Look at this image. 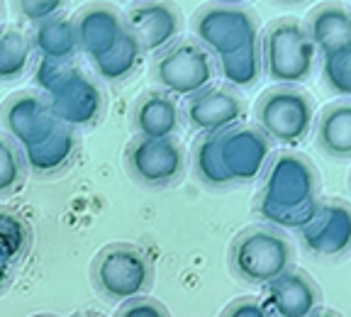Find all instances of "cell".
I'll return each instance as SVG.
<instances>
[{
    "mask_svg": "<svg viewBox=\"0 0 351 317\" xmlns=\"http://www.w3.org/2000/svg\"><path fill=\"white\" fill-rule=\"evenodd\" d=\"M319 205V176L315 164L298 152H278L263 171L256 210L271 227L300 232Z\"/></svg>",
    "mask_w": 351,
    "mask_h": 317,
    "instance_id": "cell-1",
    "label": "cell"
},
{
    "mask_svg": "<svg viewBox=\"0 0 351 317\" xmlns=\"http://www.w3.org/2000/svg\"><path fill=\"white\" fill-rule=\"evenodd\" d=\"M34 83L47 93L54 115L61 125L86 127L93 125L103 113V91L90 76L71 69L69 61L39 59Z\"/></svg>",
    "mask_w": 351,
    "mask_h": 317,
    "instance_id": "cell-2",
    "label": "cell"
},
{
    "mask_svg": "<svg viewBox=\"0 0 351 317\" xmlns=\"http://www.w3.org/2000/svg\"><path fill=\"white\" fill-rule=\"evenodd\" d=\"M295 263V249L278 227H247L230 249V268L249 285H269Z\"/></svg>",
    "mask_w": 351,
    "mask_h": 317,
    "instance_id": "cell-3",
    "label": "cell"
},
{
    "mask_svg": "<svg viewBox=\"0 0 351 317\" xmlns=\"http://www.w3.org/2000/svg\"><path fill=\"white\" fill-rule=\"evenodd\" d=\"M263 71L278 86H298L313 76L317 47L298 20L274 22L261 42Z\"/></svg>",
    "mask_w": 351,
    "mask_h": 317,
    "instance_id": "cell-4",
    "label": "cell"
},
{
    "mask_svg": "<svg viewBox=\"0 0 351 317\" xmlns=\"http://www.w3.org/2000/svg\"><path fill=\"white\" fill-rule=\"evenodd\" d=\"M90 279L105 301L122 305L152 288L154 271L144 252L134 244H108L93 259Z\"/></svg>",
    "mask_w": 351,
    "mask_h": 317,
    "instance_id": "cell-5",
    "label": "cell"
},
{
    "mask_svg": "<svg viewBox=\"0 0 351 317\" xmlns=\"http://www.w3.org/2000/svg\"><path fill=\"white\" fill-rule=\"evenodd\" d=\"M258 130L283 147H298L313 130L315 103L295 86H276L258 98L254 108Z\"/></svg>",
    "mask_w": 351,
    "mask_h": 317,
    "instance_id": "cell-6",
    "label": "cell"
},
{
    "mask_svg": "<svg viewBox=\"0 0 351 317\" xmlns=\"http://www.w3.org/2000/svg\"><path fill=\"white\" fill-rule=\"evenodd\" d=\"M154 78L166 93L176 98H191L215 78L213 54L200 42H173L154 61Z\"/></svg>",
    "mask_w": 351,
    "mask_h": 317,
    "instance_id": "cell-7",
    "label": "cell"
},
{
    "mask_svg": "<svg viewBox=\"0 0 351 317\" xmlns=\"http://www.w3.org/2000/svg\"><path fill=\"white\" fill-rule=\"evenodd\" d=\"M193 32L215 56H225L258 39L256 15L230 3H213L195 12Z\"/></svg>",
    "mask_w": 351,
    "mask_h": 317,
    "instance_id": "cell-8",
    "label": "cell"
},
{
    "mask_svg": "<svg viewBox=\"0 0 351 317\" xmlns=\"http://www.w3.org/2000/svg\"><path fill=\"white\" fill-rule=\"evenodd\" d=\"M125 164L137 183L164 188L178 183L186 174V149L176 137H134L125 149Z\"/></svg>",
    "mask_w": 351,
    "mask_h": 317,
    "instance_id": "cell-9",
    "label": "cell"
},
{
    "mask_svg": "<svg viewBox=\"0 0 351 317\" xmlns=\"http://www.w3.org/2000/svg\"><path fill=\"white\" fill-rule=\"evenodd\" d=\"M219 158L232 183H254L263 176L274 156V144L258 127L237 125L217 134Z\"/></svg>",
    "mask_w": 351,
    "mask_h": 317,
    "instance_id": "cell-10",
    "label": "cell"
},
{
    "mask_svg": "<svg viewBox=\"0 0 351 317\" xmlns=\"http://www.w3.org/2000/svg\"><path fill=\"white\" fill-rule=\"evenodd\" d=\"M298 235L313 257H346L351 254V205L344 200H319L315 218Z\"/></svg>",
    "mask_w": 351,
    "mask_h": 317,
    "instance_id": "cell-11",
    "label": "cell"
},
{
    "mask_svg": "<svg viewBox=\"0 0 351 317\" xmlns=\"http://www.w3.org/2000/svg\"><path fill=\"white\" fill-rule=\"evenodd\" d=\"M0 120H3L8 137L22 149L44 142L61 127L59 117L51 110V103L39 93L12 95L0 110Z\"/></svg>",
    "mask_w": 351,
    "mask_h": 317,
    "instance_id": "cell-12",
    "label": "cell"
},
{
    "mask_svg": "<svg viewBox=\"0 0 351 317\" xmlns=\"http://www.w3.org/2000/svg\"><path fill=\"white\" fill-rule=\"evenodd\" d=\"M183 117L197 134H219L247 117V105L232 88L208 86L186 100Z\"/></svg>",
    "mask_w": 351,
    "mask_h": 317,
    "instance_id": "cell-13",
    "label": "cell"
},
{
    "mask_svg": "<svg viewBox=\"0 0 351 317\" xmlns=\"http://www.w3.org/2000/svg\"><path fill=\"white\" fill-rule=\"evenodd\" d=\"M125 25L142 44L144 54H152V51H164L176 42V37L181 34L183 20L181 12L166 0H142L127 12Z\"/></svg>",
    "mask_w": 351,
    "mask_h": 317,
    "instance_id": "cell-14",
    "label": "cell"
},
{
    "mask_svg": "<svg viewBox=\"0 0 351 317\" xmlns=\"http://www.w3.org/2000/svg\"><path fill=\"white\" fill-rule=\"evenodd\" d=\"M266 288V305L276 317H310L322 307V290L305 271L291 268Z\"/></svg>",
    "mask_w": 351,
    "mask_h": 317,
    "instance_id": "cell-15",
    "label": "cell"
},
{
    "mask_svg": "<svg viewBox=\"0 0 351 317\" xmlns=\"http://www.w3.org/2000/svg\"><path fill=\"white\" fill-rule=\"evenodd\" d=\"M73 22H76L78 49L90 61L108 54L127 30L125 20L117 15L115 8L103 5V3L83 8Z\"/></svg>",
    "mask_w": 351,
    "mask_h": 317,
    "instance_id": "cell-16",
    "label": "cell"
},
{
    "mask_svg": "<svg viewBox=\"0 0 351 317\" xmlns=\"http://www.w3.org/2000/svg\"><path fill=\"white\" fill-rule=\"evenodd\" d=\"M132 130L137 132V137L149 139L176 137V132L181 130V108L173 95L166 91H147L134 103Z\"/></svg>",
    "mask_w": 351,
    "mask_h": 317,
    "instance_id": "cell-17",
    "label": "cell"
},
{
    "mask_svg": "<svg viewBox=\"0 0 351 317\" xmlns=\"http://www.w3.org/2000/svg\"><path fill=\"white\" fill-rule=\"evenodd\" d=\"M76 149L78 139L73 134V127L61 125L51 137L34 144V147L22 149V154H25V164L34 176H54L71 164Z\"/></svg>",
    "mask_w": 351,
    "mask_h": 317,
    "instance_id": "cell-18",
    "label": "cell"
},
{
    "mask_svg": "<svg viewBox=\"0 0 351 317\" xmlns=\"http://www.w3.org/2000/svg\"><path fill=\"white\" fill-rule=\"evenodd\" d=\"M305 30L317 47V54H329L351 44V12L337 3L319 5L310 12Z\"/></svg>",
    "mask_w": 351,
    "mask_h": 317,
    "instance_id": "cell-19",
    "label": "cell"
},
{
    "mask_svg": "<svg viewBox=\"0 0 351 317\" xmlns=\"http://www.w3.org/2000/svg\"><path fill=\"white\" fill-rule=\"evenodd\" d=\"M315 137L324 154L335 158H351V100L332 103L319 113Z\"/></svg>",
    "mask_w": 351,
    "mask_h": 317,
    "instance_id": "cell-20",
    "label": "cell"
},
{
    "mask_svg": "<svg viewBox=\"0 0 351 317\" xmlns=\"http://www.w3.org/2000/svg\"><path fill=\"white\" fill-rule=\"evenodd\" d=\"M32 47L47 61H71L78 51L76 22L59 15L39 22L32 32Z\"/></svg>",
    "mask_w": 351,
    "mask_h": 317,
    "instance_id": "cell-21",
    "label": "cell"
},
{
    "mask_svg": "<svg viewBox=\"0 0 351 317\" xmlns=\"http://www.w3.org/2000/svg\"><path fill=\"white\" fill-rule=\"evenodd\" d=\"M142 56H144L142 44L137 42V37L130 30H125L122 37L115 42V47L108 54H103L100 59L93 61V69L103 81L117 83L130 78L132 73L137 71V66L142 64Z\"/></svg>",
    "mask_w": 351,
    "mask_h": 317,
    "instance_id": "cell-22",
    "label": "cell"
},
{
    "mask_svg": "<svg viewBox=\"0 0 351 317\" xmlns=\"http://www.w3.org/2000/svg\"><path fill=\"white\" fill-rule=\"evenodd\" d=\"M217 71L232 88H252L261 78L263 71V54L261 42H252L232 54L217 56Z\"/></svg>",
    "mask_w": 351,
    "mask_h": 317,
    "instance_id": "cell-23",
    "label": "cell"
},
{
    "mask_svg": "<svg viewBox=\"0 0 351 317\" xmlns=\"http://www.w3.org/2000/svg\"><path fill=\"white\" fill-rule=\"evenodd\" d=\"M193 169L195 176L210 188H227L234 186L227 174L222 158H219L217 134H200L193 147Z\"/></svg>",
    "mask_w": 351,
    "mask_h": 317,
    "instance_id": "cell-24",
    "label": "cell"
},
{
    "mask_svg": "<svg viewBox=\"0 0 351 317\" xmlns=\"http://www.w3.org/2000/svg\"><path fill=\"white\" fill-rule=\"evenodd\" d=\"M32 49V39L20 30L0 32V81H15L27 71Z\"/></svg>",
    "mask_w": 351,
    "mask_h": 317,
    "instance_id": "cell-25",
    "label": "cell"
},
{
    "mask_svg": "<svg viewBox=\"0 0 351 317\" xmlns=\"http://www.w3.org/2000/svg\"><path fill=\"white\" fill-rule=\"evenodd\" d=\"M322 78L335 95L351 98V44L322 54Z\"/></svg>",
    "mask_w": 351,
    "mask_h": 317,
    "instance_id": "cell-26",
    "label": "cell"
},
{
    "mask_svg": "<svg viewBox=\"0 0 351 317\" xmlns=\"http://www.w3.org/2000/svg\"><path fill=\"white\" fill-rule=\"evenodd\" d=\"M25 154L8 137H0V196H10L25 180Z\"/></svg>",
    "mask_w": 351,
    "mask_h": 317,
    "instance_id": "cell-27",
    "label": "cell"
},
{
    "mask_svg": "<svg viewBox=\"0 0 351 317\" xmlns=\"http://www.w3.org/2000/svg\"><path fill=\"white\" fill-rule=\"evenodd\" d=\"M115 317H171V312L166 310L164 303H159L156 298L139 296V298H132V301L122 303V305L117 307Z\"/></svg>",
    "mask_w": 351,
    "mask_h": 317,
    "instance_id": "cell-28",
    "label": "cell"
},
{
    "mask_svg": "<svg viewBox=\"0 0 351 317\" xmlns=\"http://www.w3.org/2000/svg\"><path fill=\"white\" fill-rule=\"evenodd\" d=\"M17 8L27 20L39 25V22L59 15L61 8H64V0H17Z\"/></svg>",
    "mask_w": 351,
    "mask_h": 317,
    "instance_id": "cell-29",
    "label": "cell"
},
{
    "mask_svg": "<svg viewBox=\"0 0 351 317\" xmlns=\"http://www.w3.org/2000/svg\"><path fill=\"white\" fill-rule=\"evenodd\" d=\"M219 317H276V315H274V310L266 305V301H258V298H239V301L230 303Z\"/></svg>",
    "mask_w": 351,
    "mask_h": 317,
    "instance_id": "cell-30",
    "label": "cell"
},
{
    "mask_svg": "<svg viewBox=\"0 0 351 317\" xmlns=\"http://www.w3.org/2000/svg\"><path fill=\"white\" fill-rule=\"evenodd\" d=\"M17 259H12L10 254L0 246V290L5 288L8 281H10V274H12V266H15Z\"/></svg>",
    "mask_w": 351,
    "mask_h": 317,
    "instance_id": "cell-31",
    "label": "cell"
},
{
    "mask_svg": "<svg viewBox=\"0 0 351 317\" xmlns=\"http://www.w3.org/2000/svg\"><path fill=\"white\" fill-rule=\"evenodd\" d=\"M310 317H341L337 310H324V307H317Z\"/></svg>",
    "mask_w": 351,
    "mask_h": 317,
    "instance_id": "cell-32",
    "label": "cell"
},
{
    "mask_svg": "<svg viewBox=\"0 0 351 317\" xmlns=\"http://www.w3.org/2000/svg\"><path fill=\"white\" fill-rule=\"evenodd\" d=\"M274 3H278V5H302L307 0H274Z\"/></svg>",
    "mask_w": 351,
    "mask_h": 317,
    "instance_id": "cell-33",
    "label": "cell"
},
{
    "mask_svg": "<svg viewBox=\"0 0 351 317\" xmlns=\"http://www.w3.org/2000/svg\"><path fill=\"white\" fill-rule=\"evenodd\" d=\"M76 317H103V315H98V312H93V310H88V312H81V315H76Z\"/></svg>",
    "mask_w": 351,
    "mask_h": 317,
    "instance_id": "cell-34",
    "label": "cell"
},
{
    "mask_svg": "<svg viewBox=\"0 0 351 317\" xmlns=\"http://www.w3.org/2000/svg\"><path fill=\"white\" fill-rule=\"evenodd\" d=\"M217 3H230V5H239V3H244V0H217Z\"/></svg>",
    "mask_w": 351,
    "mask_h": 317,
    "instance_id": "cell-35",
    "label": "cell"
},
{
    "mask_svg": "<svg viewBox=\"0 0 351 317\" xmlns=\"http://www.w3.org/2000/svg\"><path fill=\"white\" fill-rule=\"evenodd\" d=\"M0 17H3V5H0Z\"/></svg>",
    "mask_w": 351,
    "mask_h": 317,
    "instance_id": "cell-36",
    "label": "cell"
},
{
    "mask_svg": "<svg viewBox=\"0 0 351 317\" xmlns=\"http://www.w3.org/2000/svg\"><path fill=\"white\" fill-rule=\"evenodd\" d=\"M37 317H51V315H37Z\"/></svg>",
    "mask_w": 351,
    "mask_h": 317,
    "instance_id": "cell-37",
    "label": "cell"
},
{
    "mask_svg": "<svg viewBox=\"0 0 351 317\" xmlns=\"http://www.w3.org/2000/svg\"><path fill=\"white\" fill-rule=\"evenodd\" d=\"M349 186H351V180H349Z\"/></svg>",
    "mask_w": 351,
    "mask_h": 317,
    "instance_id": "cell-38",
    "label": "cell"
},
{
    "mask_svg": "<svg viewBox=\"0 0 351 317\" xmlns=\"http://www.w3.org/2000/svg\"><path fill=\"white\" fill-rule=\"evenodd\" d=\"M139 3H142V0H139Z\"/></svg>",
    "mask_w": 351,
    "mask_h": 317,
    "instance_id": "cell-39",
    "label": "cell"
}]
</instances>
